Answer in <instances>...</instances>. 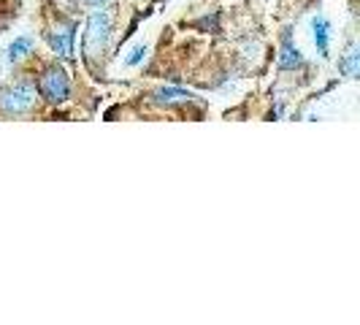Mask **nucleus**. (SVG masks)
<instances>
[{
  "label": "nucleus",
  "instance_id": "1",
  "mask_svg": "<svg viewBox=\"0 0 360 325\" xmlns=\"http://www.w3.org/2000/svg\"><path fill=\"white\" fill-rule=\"evenodd\" d=\"M108 41H111V14L101 6L87 19V33H84V54H87V60L106 52Z\"/></svg>",
  "mask_w": 360,
  "mask_h": 325
},
{
  "label": "nucleus",
  "instance_id": "2",
  "mask_svg": "<svg viewBox=\"0 0 360 325\" xmlns=\"http://www.w3.org/2000/svg\"><path fill=\"white\" fill-rule=\"evenodd\" d=\"M33 106H36V90L30 84H14V87H6L0 92V111L8 117L27 114Z\"/></svg>",
  "mask_w": 360,
  "mask_h": 325
},
{
  "label": "nucleus",
  "instance_id": "3",
  "mask_svg": "<svg viewBox=\"0 0 360 325\" xmlns=\"http://www.w3.org/2000/svg\"><path fill=\"white\" fill-rule=\"evenodd\" d=\"M41 92H44V98H49L52 103H63V101H68V92H71V84H68V73L63 71V68H49V71L44 73V79H41Z\"/></svg>",
  "mask_w": 360,
  "mask_h": 325
},
{
  "label": "nucleus",
  "instance_id": "4",
  "mask_svg": "<svg viewBox=\"0 0 360 325\" xmlns=\"http://www.w3.org/2000/svg\"><path fill=\"white\" fill-rule=\"evenodd\" d=\"M49 44H52V49L57 52L60 60H68V57L73 54V27L71 25L49 33Z\"/></svg>",
  "mask_w": 360,
  "mask_h": 325
},
{
  "label": "nucleus",
  "instance_id": "5",
  "mask_svg": "<svg viewBox=\"0 0 360 325\" xmlns=\"http://www.w3.org/2000/svg\"><path fill=\"white\" fill-rule=\"evenodd\" d=\"M304 65V57L298 52V46L292 44V38H290V30L285 33V44H282V54H279V68H285V71H295V68H301Z\"/></svg>",
  "mask_w": 360,
  "mask_h": 325
},
{
  "label": "nucleus",
  "instance_id": "6",
  "mask_svg": "<svg viewBox=\"0 0 360 325\" xmlns=\"http://www.w3.org/2000/svg\"><path fill=\"white\" fill-rule=\"evenodd\" d=\"M311 30H314V44H317L320 54H328V44H330V25H328V19L314 17L311 19Z\"/></svg>",
  "mask_w": 360,
  "mask_h": 325
},
{
  "label": "nucleus",
  "instance_id": "7",
  "mask_svg": "<svg viewBox=\"0 0 360 325\" xmlns=\"http://www.w3.org/2000/svg\"><path fill=\"white\" fill-rule=\"evenodd\" d=\"M339 71L344 73V76H349V79H355L360 71V54H358V46L352 44L349 49H347V54H344L342 60H339Z\"/></svg>",
  "mask_w": 360,
  "mask_h": 325
},
{
  "label": "nucleus",
  "instance_id": "8",
  "mask_svg": "<svg viewBox=\"0 0 360 325\" xmlns=\"http://www.w3.org/2000/svg\"><path fill=\"white\" fill-rule=\"evenodd\" d=\"M155 98L160 103H181V101H193L195 95L187 90H176V87H162V90L155 92Z\"/></svg>",
  "mask_w": 360,
  "mask_h": 325
},
{
  "label": "nucleus",
  "instance_id": "9",
  "mask_svg": "<svg viewBox=\"0 0 360 325\" xmlns=\"http://www.w3.org/2000/svg\"><path fill=\"white\" fill-rule=\"evenodd\" d=\"M30 46H33L30 38H17V41L8 46V60H11V63H14V60H22L25 54L30 52Z\"/></svg>",
  "mask_w": 360,
  "mask_h": 325
},
{
  "label": "nucleus",
  "instance_id": "10",
  "mask_svg": "<svg viewBox=\"0 0 360 325\" xmlns=\"http://www.w3.org/2000/svg\"><path fill=\"white\" fill-rule=\"evenodd\" d=\"M144 57H146V46H144V44H139V46H136L133 52L127 54L125 65H130V68H133V65H139V63H141Z\"/></svg>",
  "mask_w": 360,
  "mask_h": 325
},
{
  "label": "nucleus",
  "instance_id": "11",
  "mask_svg": "<svg viewBox=\"0 0 360 325\" xmlns=\"http://www.w3.org/2000/svg\"><path fill=\"white\" fill-rule=\"evenodd\" d=\"M87 6H92V8H101V6H106L108 0H84Z\"/></svg>",
  "mask_w": 360,
  "mask_h": 325
}]
</instances>
